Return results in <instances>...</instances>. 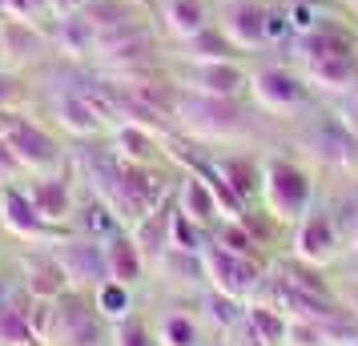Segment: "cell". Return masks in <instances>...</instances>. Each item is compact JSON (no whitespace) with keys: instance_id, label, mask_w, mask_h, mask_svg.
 Returning <instances> with one entry per match:
<instances>
[{"instance_id":"cell-1","label":"cell","mask_w":358,"mask_h":346,"mask_svg":"<svg viewBox=\"0 0 358 346\" xmlns=\"http://www.w3.org/2000/svg\"><path fill=\"white\" fill-rule=\"evenodd\" d=\"M262 201L274 222L298 226L314 206V182L302 165L286 161V157H270L262 165Z\"/></svg>"},{"instance_id":"cell-2","label":"cell","mask_w":358,"mask_h":346,"mask_svg":"<svg viewBox=\"0 0 358 346\" xmlns=\"http://www.w3.org/2000/svg\"><path fill=\"white\" fill-rule=\"evenodd\" d=\"M173 117L197 137H234L245 129V113L238 101L201 97V93H185V89H178Z\"/></svg>"},{"instance_id":"cell-3","label":"cell","mask_w":358,"mask_h":346,"mask_svg":"<svg viewBox=\"0 0 358 346\" xmlns=\"http://www.w3.org/2000/svg\"><path fill=\"white\" fill-rule=\"evenodd\" d=\"M250 97L266 113H298L310 105V85L302 73H294L286 65H266L258 73H250Z\"/></svg>"},{"instance_id":"cell-4","label":"cell","mask_w":358,"mask_h":346,"mask_svg":"<svg viewBox=\"0 0 358 346\" xmlns=\"http://www.w3.org/2000/svg\"><path fill=\"white\" fill-rule=\"evenodd\" d=\"M52 258L61 262L69 286L77 290H97L101 282H109V262H105V242L89 238V233H73V238H57L52 242Z\"/></svg>"},{"instance_id":"cell-5","label":"cell","mask_w":358,"mask_h":346,"mask_svg":"<svg viewBox=\"0 0 358 346\" xmlns=\"http://www.w3.org/2000/svg\"><path fill=\"white\" fill-rule=\"evenodd\" d=\"M181 89L201 93V97H222V101H242L250 93V73L234 57H213V61H189L181 69Z\"/></svg>"},{"instance_id":"cell-6","label":"cell","mask_w":358,"mask_h":346,"mask_svg":"<svg viewBox=\"0 0 358 346\" xmlns=\"http://www.w3.org/2000/svg\"><path fill=\"white\" fill-rule=\"evenodd\" d=\"M201 274L210 278V286L226 298H245L254 286L262 282V266L258 258H245V254H229L217 242L201 250Z\"/></svg>"},{"instance_id":"cell-7","label":"cell","mask_w":358,"mask_h":346,"mask_svg":"<svg viewBox=\"0 0 358 346\" xmlns=\"http://www.w3.org/2000/svg\"><path fill=\"white\" fill-rule=\"evenodd\" d=\"M4 141L20 157L24 173H57V165H61V141L41 121H29V117L17 113L13 125L4 129Z\"/></svg>"},{"instance_id":"cell-8","label":"cell","mask_w":358,"mask_h":346,"mask_svg":"<svg viewBox=\"0 0 358 346\" xmlns=\"http://www.w3.org/2000/svg\"><path fill=\"white\" fill-rule=\"evenodd\" d=\"M213 29L238 52L266 49V4L262 0H226Z\"/></svg>"},{"instance_id":"cell-9","label":"cell","mask_w":358,"mask_h":346,"mask_svg":"<svg viewBox=\"0 0 358 346\" xmlns=\"http://www.w3.org/2000/svg\"><path fill=\"white\" fill-rule=\"evenodd\" d=\"M338 222L326 214V210H310L298 226H294V258L306 266H318L338 258Z\"/></svg>"},{"instance_id":"cell-10","label":"cell","mask_w":358,"mask_h":346,"mask_svg":"<svg viewBox=\"0 0 358 346\" xmlns=\"http://www.w3.org/2000/svg\"><path fill=\"white\" fill-rule=\"evenodd\" d=\"M20 189H24V198L33 201V210L49 222L52 230L69 226L73 214H77L69 178H61V173H29V182H20Z\"/></svg>"},{"instance_id":"cell-11","label":"cell","mask_w":358,"mask_h":346,"mask_svg":"<svg viewBox=\"0 0 358 346\" xmlns=\"http://www.w3.org/2000/svg\"><path fill=\"white\" fill-rule=\"evenodd\" d=\"M0 230H8L13 238L24 242H52V226L33 210V201L24 198L20 185H4L0 189Z\"/></svg>"},{"instance_id":"cell-12","label":"cell","mask_w":358,"mask_h":346,"mask_svg":"<svg viewBox=\"0 0 358 346\" xmlns=\"http://www.w3.org/2000/svg\"><path fill=\"white\" fill-rule=\"evenodd\" d=\"M302 77L310 89L326 93H350L358 85V52H322L302 61Z\"/></svg>"},{"instance_id":"cell-13","label":"cell","mask_w":358,"mask_h":346,"mask_svg":"<svg viewBox=\"0 0 358 346\" xmlns=\"http://www.w3.org/2000/svg\"><path fill=\"white\" fill-rule=\"evenodd\" d=\"M306 145L322 165H334V169H350V165H358V133L350 129L346 121H334V117L322 121Z\"/></svg>"},{"instance_id":"cell-14","label":"cell","mask_w":358,"mask_h":346,"mask_svg":"<svg viewBox=\"0 0 358 346\" xmlns=\"http://www.w3.org/2000/svg\"><path fill=\"white\" fill-rule=\"evenodd\" d=\"M178 210L189 217V222H197L201 230H206V226H213L217 217L226 214L206 173H185V178L178 182Z\"/></svg>"},{"instance_id":"cell-15","label":"cell","mask_w":358,"mask_h":346,"mask_svg":"<svg viewBox=\"0 0 358 346\" xmlns=\"http://www.w3.org/2000/svg\"><path fill=\"white\" fill-rule=\"evenodd\" d=\"M52 117H57V125L73 137H93V133L105 129V121L93 113V105L85 101V93L77 89H61V93H52Z\"/></svg>"},{"instance_id":"cell-16","label":"cell","mask_w":358,"mask_h":346,"mask_svg":"<svg viewBox=\"0 0 358 346\" xmlns=\"http://www.w3.org/2000/svg\"><path fill=\"white\" fill-rule=\"evenodd\" d=\"M157 8H162L165 29L178 36L181 45H189L194 36H201L213 24L210 20V4H206V0H162Z\"/></svg>"},{"instance_id":"cell-17","label":"cell","mask_w":358,"mask_h":346,"mask_svg":"<svg viewBox=\"0 0 358 346\" xmlns=\"http://www.w3.org/2000/svg\"><path fill=\"white\" fill-rule=\"evenodd\" d=\"M105 262H109V278L113 282H125V286H137V282L145 278V254L137 246V238L133 233H113L109 242H105Z\"/></svg>"},{"instance_id":"cell-18","label":"cell","mask_w":358,"mask_h":346,"mask_svg":"<svg viewBox=\"0 0 358 346\" xmlns=\"http://www.w3.org/2000/svg\"><path fill=\"white\" fill-rule=\"evenodd\" d=\"M113 145V157L121 165H157V157H162V141L145 125H117Z\"/></svg>"},{"instance_id":"cell-19","label":"cell","mask_w":358,"mask_h":346,"mask_svg":"<svg viewBox=\"0 0 358 346\" xmlns=\"http://www.w3.org/2000/svg\"><path fill=\"white\" fill-rule=\"evenodd\" d=\"M210 178L229 185V194L242 201V206L254 198V194H262V165L254 161V157H234V153H229V157H217Z\"/></svg>"},{"instance_id":"cell-20","label":"cell","mask_w":358,"mask_h":346,"mask_svg":"<svg viewBox=\"0 0 358 346\" xmlns=\"http://www.w3.org/2000/svg\"><path fill=\"white\" fill-rule=\"evenodd\" d=\"M24 290H29V298H61L69 290V278L61 262L52 258V250L24 258Z\"/></svg>"},{"instance_id":"cell-21","label":"cell","mask_w":358,"mask_h":346,"mask_svg":"<svg viewBox=\"0 0 358 346\" xmlns=\"http://www.w3.org/2000/svg\"><path fill=\"white\" fill-rule=\"evenodd\" d=\"M41 33H36V24H29V20H13L0 13V52L4 57H13V61H29V57H36L41 52Z\"/></svg>"},{"instance_id":"cell-22","label":"cell","mask_w":358,"mask_h":346,"mask_svg":"<svg viewBox=\"0 0 358 346\" xmlns=\"http://www.w3.org/2000/svg\"><path fill=\"white\" fill-rule=\"evenodd\" d=\"M69 226H73L77 233H89V238H101V242H109L113 233H121V226H125V222L113 214V206H105V201L97 198V201H89L85 210H77Z\"/></svg>"},{"instance_id":"cell-23","label":"cell","mask_w":358,"mask_h":346,"mask_svg":"<svg viewBox=\"0 0 358 346\" xmlns=\"http://www.w3.org/2000/svg\"><path fill=\"white\" fill-rule=\"evenodd\" d=\"M36 334L29 326V306H20L17 298L0 302V346H33Z\"/></svg>"},{"instance_id":"cell-24","label":"cell","mask_w":358,"mask_h":346,"mask_svg":"<svg viewBox=\"0 0 358 346\" xmlns=\"http://www.w3.org/2000/svg\"><path fill=\"white\" fill-rule=\"evenodd\" d=\"M133 286H125V282H101L97 290H93V306H97L101 318H109V322H125L133 314Z\"/></svg>"},{"instance_id":"cell-25","label":"cell","mask_w":358,"mask_h":346,"mask_svg":"<svg viewBox=\"0 0 358 346\" xmlns=\"http://www.w3.org/2000/svg\"><path fill=\"white\" fill-rule=\"evenodd\" d=\"M213 242L222 250H229V254H245V258L258 254V233H254V226H250L245 217H226V222L213 230Z\"/></svg>"},{"instance_id":"cell-26","label":"cell","mask_w":358,"mask_h":346,"mask_svg":"<svg viewBox=\"0 0 358 346\" xmlns=\"http://www.w3.org/2000/svg\"><path fill=\"white\" fill-rule=\"evenodd\" d=\"M242 322L254 330L266 346H278L286 338V314L278 310V306H245Z\"/></svg>"},{"instance_id":"cell-27","label":"cell","mask_w":358,"mask_h":346,"mask_svg":"<svg viewBox=\"0 0 358 346\" xmlns=\"http://www.w3.org/2000/svg\"><path fill=\"white\" fill-rule=\"evenodd\" d=\"M201 343V330L189 314L181 310H169L162 314V322H157V346H197Z\"/></svg>"},{"instance_id":"cell-28","label":"cell","mask_w":358,"mask_h":346,"mask_svg":"<svg viewBox=\"0 0 358 346\" xmlns=\"http://www.w3.org/2000/svg\"><path fill=\"white\" fill-rule=\"evenodd\" d=\"M165 242H169L173 250H185V254H201V250L210 246L206 233H201V226L189 222L181 210H173V217H169V233H165Z\"/></svg>"},{"instance_id":"cell-29","label":"cell","mask_w":358,"mask_h":346,"mask_svg":"<svg viewBox=\"0 0 358 346\" xmlns=\"http://www.w3.org/2000/svg\"><path fill=\"white\" fill-rule=\"evenodd\" d=\"M109 346H157V334L137 322V318H125V322H113V334H109Z\"/></svg>"},{"instance_id":"cell-30","label":"cell","mask_w":358,"mask_h":346,"mask_svg":"<svg viewBox=\"0 0 358 346\" xmlns=\"http://www.w3.org/2000/svg\"><path fill=\"white\" fill-rule=\"evenodd\" d=\"M286 346H326L322 322H310V318H286Z\"/></svg>"},{"instance_id":"cell-31","label":"cell","mask_w":358,"mask_h":346,"mask_svg":"<svg viewBox=\"0 0 358 346\" xmlns=\"http://www.w3.org/2000/svg\"><path fill=\"white\" fill-rule=\"evenodd\" d=\"M4 17L41 24L45 17H52V0H4Z\"/></svg>"},{"instance_id":"cell-32","label":"cell","mask_w":358,"mask_h":346,"mask_svg":"<svg viewBox=\"0 0 358 346\" xmlns=\"http://www.w3.org/2000/svg\"><path fill=\"white\" fill-rule=\"evenodd\" d=\"M290 33V17H286V0L266 4V45H282Z\"/></svg>"},{"instance_id":"cell-33","label":"cell","mask_w":358,"mask_h":346,"mask_svg":"<svg viewBox=\"0 0 358 346\" xmlns=\"http://www.w3.org/2000/svg\"><path fill=\"white\" fill-rule=\"evenodd\" d=\"M20 105H24V85L8 69H0V113H20Z\"/></svg>"},{"instance_id":"cell-34","label":"cell","mask_w":358,"mask_h":346,"mask_svg":"<svg viewBox=\"0 0 358 346\" xmlns=\"http://www.w3.org/2000/svg\"><path fill=\"white\" fill-rule=\"evenodd\" d=\"M20 178H24V165H20V157L0 133V185H20Z\"/></svg>"},{"instance_id":"cell-35","label":"cell","mask_w":358,"mask_h":346,"mask_svg":"<svg viewBox=\"0 0 358 346\" xmlns=\"http://www.w3.org/2000/svg\"><path fill=\"white\" fill-rule=\"evenodd\" d=\"M89 0H52V13L57 17H69V13H81Z\"/></svg>"},{"instance_id":"cell-36","label":"cell","mask_w":358,"mask_h":346,"mask_svg":"<svg viewBox=\"0 0 358 346\" xmlns=\"http://www.w3.org/2000/svg\"><path fill=\"white\" fill-rule=\"evenodd\" d=\"M342 121H346V125L358 133V85L350 89V105H346V117H342Z\"/></svg>"},{"instance_id":"cell-37","label":"cell","mask_w":358,"mask_h":346,"mask_svg":"<svg viewBox=\"0 0 358 346\" xmlns=\"http://www.w3.org/2000/svg\"><path fill=\"white\" fill-rule=\"evenodd\" d=\"M4 298H13V282L0 274V302H4Z\"/></svg>"},{"instance_id":"cell-38","label":"cell","mask_w":358,"mask_h":346,"mask_svg":"<svg viewBox=\"0 0 358 346\" xmlns=\"http://www.w3.org/2000/svg\"><path fill=\"white\" fill-rule=\"evenodd\" d=\"M355 246H358V214H355Z\"/></svg>"},{"instance_id":"cell-39","label":"cell","mask_w":358,"mask_h":346,"mask_svg":"<svg viewBox=\"0 0 358 346\" xmlns=\"http://www.w3.org/2000/svg\"><path fill=\"white\" fill-rule=\"evenodd\" d=\"M346 4H350V8H355V13H358V0H346Z\"/></svg>"},{"instance_id":"cell-40","label":"cell","mask_w":358,"mask_h":346,"mask_svg":"<svg viewBox=\"0 0 358 346\" xmlns=\"http://www.w3.org/2000/svg\"><path fill=\"white\" fill-rule=\"evenodd\" d=\"M0 13H4V0H0Z\"/></svg>"},{"instance_id":"cell-41","label":"cell","mask_w":358,"mask_h":346,"mask_svg":"<svg viewBox=\"0 0 358 346\" xmlns=\"http://www.w3.org/2000/svg\"><path fill=\"white\" fill-rule=\"evenodd\" d=\"M355 306H358V298H355Z\"/></svg>"},{"instance_id":"cell-42","label":"cell","mask_w":358,"mask_h":346,"mask_svg":"<svg viewBox=\"0 0 358 346\" xmlns=\"http://www.w3.org/2000/svg\"><path fill=\"white\" fill-rule=\"evenodd\" d=\"M0 189H4V185H0Z\"/></svg>"},{"instance_id":"cell-43","label":"cell","mask_w":358,"mask_h":346,"mask_svg":"<svg viewBox=\"0 0 358 346\" xmlns=\"http://www.w3.org/2000/svg\"><path fill=\"white\" fill-rule=\"evenodd\" d=\"M0 57H4V52H0Z\"/></svg>"}]
</instances>
